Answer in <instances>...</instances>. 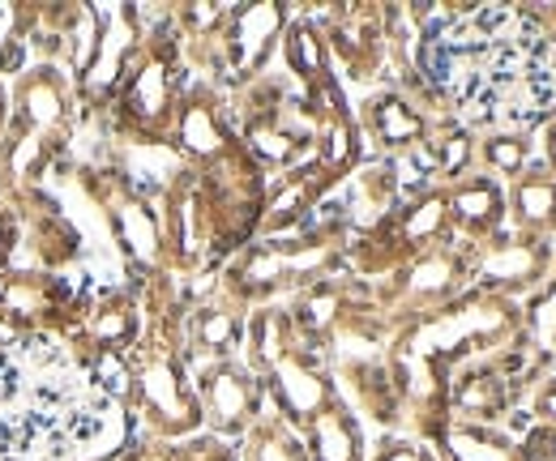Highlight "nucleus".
<instances>
[{"instance_id": "obj_1", "label": "nucleus", "mask_w": 556, "mask_h": 461, "mask_svg": "<svg viewBox=\"0 0 556 461\" xmlns=\"http://www.w3.org/2000/svg\"><path fill=\"white\" fill-rule=\"evenodd\" d=\"M129 410L90 389L65 337L0 342V458L112 461Z\"/></svg>"}, {"instance_id": "obj_2", "label": "nucleus", "mask_w": 556, "mask_h": 461, "mask_svg": "<svg viewBox=\"0 0 556 461\" xmlns=\"http://www.w3.org/2000/svg\"><path fill=\"white\" fill-rule=\"evenodd\" d=\"M13 112L0 141V197L43 189V176L65 158L77 125L73 77L52 61H30L9 86Z\"/></svg>"}, {"instance_id": "obj_3", "label": "nucleus", "mask_w": 556, "mask_h": 461, "mask_svg": "<svg viewBox=\"0 0 556 461\" xmlns=\"http://www.w3.org/2000/svg\"><path fill=\"white\" fill-rule=\"evenodd\" d=\"M141 423L154 432V440H189L206 419L202 401L189 389L176 355L167 346H141L134 355V406Z\"/></svg>"}, {"instance_id": "obj_4", "label": "nucleus", "mask_w": 556, "mask_h": 461, "mask_svg": "<svg viewBox=\"0 0 556 461\" xmlns=\"http://www.w3.org/2000/svg\"><path fill=\"white\" fill-rule=\"evenodd\" d=\"M176 120V81L163 52L141 43L138 65L129 68L125 86L112 99V125L125 137H167Z\"/></svg>"}, {"instance_id": "obj_5", "label": "nucleus", "mask_w": 556, "mask_h": 461, "mask_svg": "<svg viewBox=\"0 0 556 461\" xmlns=\"http://www.w3.org/2000/svg\"><path fill=\"white\" fill-rule=\"evenodd\" d=\"M81 189L108 214V222H112L121 248L129 253V261L141 265V269L159 265L163 244H167V235L159 227V214L125 184L121 171H81Z\"/></svg>"}, {"instance_id": "obj_6", "label": "nucleus", "mask_w": 556, "mask_h": 461, "mask_svg": "<svg viewBox=\"0 0 556 461\" xmlns=\"http://www.w3.org/2000/svg\"><path fill=\"white\" fill-rule=\"evenodd\" d=\"M198 401H202V419L218 436H236L257 423L262 385L236 363H210L198 381Z\"/></svg>"}, {"instance_id": "obj_7", "label": "nucleus", "mask_w": 556, "mask_h": 461, "mask_svg": "<svg viewBox=\"0 0 556 461\" xmlns=\"http://www.w3.org/2000/svg\"><path fill=\"white\" fill-rule=\"evenodd\" d=\"M266 372H270V389H275V401H278V410H282V423H287V427H291V423L308 427V423L334 401L330 381L321 376V368H317L304 350H295V346H287Z\"/></svg>"}, {"instance_id": "obj_8", "label": "nucleus", "mask_w": 556, "mask_h": 461, "mask_svg": "<svg viewBox=\"0 0 556 461\" xmlns=\"http://www.w3.org/2000/svg\"><path fill=\"white\" fill-rule=\"evenodd\" d=\"M141 333L138 304L129 291H108L90 304V312L81 317V325L65 337L73 355H94V350H134Z\"/></svg>"}, {"instance_id": "obj_9", "label": "nucleus", "mask_w": 556, "mask_h": 461, "mask_svg": "<svg viewBox=\"0 0 556 461\" xmlns=\"http://www.w3.org/2000/svg\"><path fill=\"white\" fill-rule=\"evenodd\" d=\"M282 26H287V13L278 4H244V9H236L223 22V52H227L231 73L249 77L253 68L266 65Z\"/></svg>"}, {"instance_id": "obj_10", "label": "nucleus", "mask_w": 556, "mask_h": 461, "mask_svg": "<svg viewBox=\"0 0 556 461\" xmlns=\"http://www.w3.org/2000/svg\"><path fill=\"white\" fill-rule=\"evenodd\" d=\"M176 145L193 158V163H218L223 154H231V137L218 116V107L206 94H189L185 103H176V120H172Z\"/></svg>"}, {"instance_id": "obj_11", "label": "nucleus", "mask_w": 556, "mask_h": 461, "mask_svg": "<svg viewBox=\"0 0 556 461\" xmlns=\"http://www.w3.org/2000/svg\"><path fill=\"white\" fill-rule=\"evenodd\" d=\"M304 453L308 461H359L364 436L343 401H330L308 427H304Z\"/></svg>"}, {"instance_id": "obj_12", "label": "nucleus", "mask_w": 556, "mask_h": 461, "mask_svg": "<svg viewBox=\"0 0 556 461\" xmlns=\"http://www.w3.org/2000/svg\"><path fill=\"white\" fill-rule=\"evenodd\" d=\"M364 120H368L372 137L386 150H407V145H416L419 137H424V116H419L407 99H399V94H377L368 103Z\"/></svg>"}, {"instance_id": "obj_13", "label": "nucleus", "mask_w": 556, "mask_h": 461, "mask_svg": "<svg viewBox=\"0 0 556 461\" xmlns=\"http://www.w3.org/2000/svg\"><path fill=\"white\" fill-rule=\"evenodd\" d=\"M441 453L445 461H522V453L509 445V440H501V436H492L484 427H476V423H454V427H441Z\"/></svg>"}, {"instance_id": "obj_14", "label": "nucleus", "mask_w": 556, "mask_h": 461, "mask_svg": "<svg viewBox=\"0 0 556 461\" xmlns=\"http://www.w3.org/2000/svg\"><path fill=\"white\" fill-rule=\"evenodd\" d=\"M112 461H231V449L214 436H198V440H141L121 449Z\"/></svg>"}, {"instance_id": "obj_15", "label": "nucleus", "mask_w": 556, "mask_h": 461, "mask_svg": "<svg viewBox=\"0 0 556 461\" xmlns=\"http://www.w3.org/2000/svg\"><path fill=\"white\" fill-rule=\"evenodd\" d=\"M244 461H308V453H304V440L282 419H262L249 427Z\"/></svg>"}, {"instance_id": "obj_16", "label": "nucleus", "mask_w": 556, "mask_h": 461, "mask_svg": "<svg viewBox=\"0 0 556 461\" xmlns=\"http://www.w3.org/2000/svg\"><path fill=\"white\" fill-rule=\"evenodd\" d=\"M445 205H450V214H454L467 231H484V227H492V218H496V209H501V197H496V189H492L488 180H463V184L445 197Z\"/></svg>"}, {"instance_id": "obj_17", "label": "nucleus", "mask_w": 556, "mask_h": 461, "mask_svg": "<svg viewBox=\"0 0 556 461\" xmlns=\"http://www.w3.org/2000/svg\"><path fill=\"white\" fill-rule=\"evenodd\" d=\"M287 61H291V68L308 81L313 94L326 86V43H321V35H317L308 22H295V26L287 30Z\"/></svg>"}, {"instance_id": "obj_18", "label": "nucleus", "mask_w": 556, "mask_h": 461, "mask_svg": "<svg viewBox=\"0 0 556 461\" xmlns=\"http://www.w3.org/2000/svg\"><path fill=\"white\" fill-rule=\"evenodd\" d=\"M193 342L206 355H227L240 342V312H231V308H202L193 317Z\"/></svg>"}, {"instance_id": "obj_19", "label": "nucleus", "mask_w": 556, "mask_h": 461, "mask_svg": "<svg viewBox=\"0 0 556 461\" xmlns=\"http://www.w3.org/2000/svg\"><path fill=\"white\" fill-rule=\"evenodd\" d=\"M249 150L262 158V163H291L300 154V137L287 132L275 116H257L249 125Z\"/></svg>"}, {"instance_id": "obj_20", "label": "nucleus", "mask_w": 556, "mask_h": 461, "mask_svg": "<svg viewBox=\"0 0 556 461\" xmlns=\"http://www.w3.org/2000/svg\"><path fill=\"white\" fill-rule=\"evenodd\" d=\"M372 461H437L428 449H419L412 440H386L381 449H377V458Z\"/></svg>"}, {"instance_id": "obj_21", "label": "nucleus", "mask_w": 556, "mask_h": 461, "mask_svg": "<svg viewBox=\"0 0 556 461\" xmlns=\"http://www.w3.org/2000/svg\"><path fill=\"white\" fill-rule=\"evenodd\" d=\"M9 112H13V99H9V81L0 77V141L9 132Z\"/></svg>"}]
</instances>
